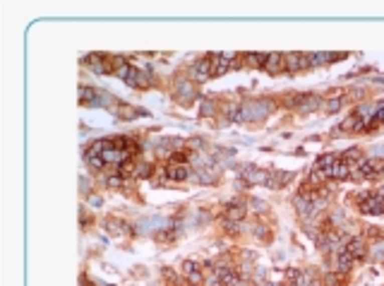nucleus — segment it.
<instances>
[{
  "mask_svg": "<svg viewBox=\"0 0 384 286\" xmlns=\"http://www.w3.org/2000/svg\"><path fill=\"white\" fill-rule=\"evenodd\" d=\"M152 168H154L152 164H137L135 166V173L140 178H147V176H152Z\"/></svg>",
  "mask_w": 384,
  "mask_h": 286,
  "instance_id": "obj_26",
  "label": "nucleus"
},
{
  "mask_svg": "<svg viewBox=\"0 0 384 286\" xmlns=\"http://www.w3.org/2000/svg\"><path fill=\"white\" fill-rule=\"evenodd\" d=\"M190 176H192V171H190V166L187 164H173L168 168V178H171V180H178V183L187 180Z\"/></svg>",
  "mask_w": 384,
  "mask_h": 286,
  "instance_id": "obj_18",
  "label": "nucleus"
},
{
  "mask_svg": "<svg viewBox=\"0 0 384 286\" xmlns=\"http://www.w3.org/2000/svg\"><path fill=\"white\" fill-rule=\"evenodd\" d=\"M384 123V106H377V111L372 113V118H370V123L365 125L367 130H374V128H379Z\"/></svg>",
  "mask_w": 384,
  "mask_h": 286,
  "instance_id": "obj_24",
  "label": "nucleus"
},
{
  "mask_svg": "<svg viewBox=\"0 0 384 286\" xmlns=\"http://www.w3.org/2000/svg\"><path fill=\"white\" fill-rule=\"evenodd\" d=\"M293 205H296L298 214H300L303 219L312 217V214L317 212L315 202H312V193H300V195H296V198H293Z\"/></svg>",
  "mask_w": 384,
  "mask_h": 286,
  "instance_id": "obj_5",
  "label": "nucleus"
},
{
  "mask_svg": "<svg viewBox=\"0 0 384 286\" xmlns=\"http://www.w3.org/2000/svg\"><path fill=\"white\" fill-rule=\"evenodd\" d=\"M110 147H113V140H96V142L91 144L87 152H89V154H99L101 156L106 149H110Z\"/></svg>",
  "mask_w": 384,
  "mask_h": 286,
  "instance_id": "obj_21",
  "label": "nucleus"
},
{
  "mask_svg": "<svg viewBox=\"0 0 384 286\" xmlns=\"http://www.w3.org/2000/svg\"><path fill=\"white\" fill-rule=\"evenodd\" d=\"M291 106L298 111V113H312L322 106V99L317 94H298L296 99L291 101Z\"/></svg>",
  "mask_w": 384,
  "mask_h": 286,
  "instance_id": "obj_2",
  "label": "nucleus"
},
{
  "mask_svg": "<svg viewBox=\"0 0 384 286\" xmlns=\"http://www.w3.org/2000/svg\"><path fill=\"white\" fill-rule=\"evenodd\" d=\"M360 212L362 214H384V198L379 195H367V198L360 202Z\"/></svg>",
  "mask_w": 384,
  "mask_h": 286,
  "instance_id": "obj_8",
  "label": "nucleus"
},
{
  "mask_svg": "<svg viewBox=\"0 0 384 286\" xmlns=\"http://www.w3.org/2000/svg\"><path fill=\"white\" fill-rule=\"evenodd\" d=\"M240 176L245 178L247 183H264V185H267V178H269V173H267V171H262V168H257V166H252V164H247V166H242Z\"/></svg>",
  "mask_w": 384,
  "mask_h": 286,
  "instance_id": "obj_9",
  "label": "nucleus"
},
{
  "mask_svg": "<svg viewBox=\"0 0 384 286\" xmlns=\"http://www.w3.org/2000/svg\"><path fill=\"white\" fill-rule=\"evenodd\" d=\"M137 116H147V111L132 109V106H122L120 113H118V118H122V121H132V118H137Z\"/></svg>",
  "mask_w": 384,
  "mask_h": 286,
  "instance_id": "obj_20",
  "label": "nucleus"
},
{
  "mask_svg": "<svg viewBox=\"0 0 384 286\" xmlns=\"http://www.w3.org/2000/svg\"><path fill=\"white\" fill-rule=\"evenodd\" d=\"M310 55V67H322V65H329L334 60H341L343 53H324V51H317V53H307Z\"/></svg>",
  "mask_w": 384,
  "mask_h": 286,
  "instance_id": "obj_10",
  "label": "nucleus"
},
{
  "mask_svg": "<svg viewBox=\"0 0 384 286\" xmlns=\"http://www.w3.org/2000/svg\"><path fill=\"white\" fill-rule=\"evenodd\" d=\"M166 224H168V219H164V217H152V219L137 221V231H142V233L159 231V229H161V226H166Z\"/></svg>",
  "mask_w": 384,
  "mask_h": 286,
  "instance_id": "obj_12",
  "label": "nucleus"
},
{
  "mask_svg": "<svg viewBox=\"0 0 384 286\" xmlns=\"http://www.w3.org/2000/svg\"><path fill=\"white\" fill-rule=\"evenodd\" d=\"M286 72H300L310 67V55L307 53H284Z\"/></svg>",
  "mask_w": 384,
  "mask_h": 286,
  "instance_id": "obj_3",
  "label": "nucleus"
},
{
  "mask_svg": "<svg viewBox=\"0 0 384 286\" xmlns=\"http://www.w3.org/2000/svg\"><path fill=\"white\" fill-rule=\"evenodd\" d=\"M183 274L192 281V284H202L204 279H202V272H199V264L192 262V260H185L183 262Z\"/></svg>",
  "mask_w": 384,
  "mask_h": 286,
  "instance_id": "obj_17",
  "label": "nucleus"
},
{
  "mask_svg": "<svg viewBox=\"0 0 384 286\" xmlns=\"http://www.w3.org/2000/svg\"><path fill=\"white\" fill-rule=\"evenodd\" d=\"M195 178H197L199 183H214V180L219 178V171H216V168H211V166H202V168H197Z\"/></svg>",
  "mask_w": 384,
  "mask_h": 286,
  "instance_id": "obj_19",
  "label": "nucleus"
},
{
  "mask_svg": "<svg viewBox=\"0 0 384 286\" xmlns=\"http://www.w3.org/2000/svg\"><path fill=\"white\" fill-rule=\"evenodd\" d=\"M254 236H257V238H267V236H269L267 226H262V224H260V226H254Z\"/></svg>",
  "mask_w": 384,
  "mask_h": 286,
  "instance_id": "obj_31",
  "label": "nucleus"
},
{
  "mask_svg": "<svg viewBox=\"0 0 384 286\" xmlns=\"http://www.w3.org/2000/svg\"><path fill=\"white\" fill-rule=\"evenodd\" d=\"M233 58L235 53H216L211 55V63H214V77H221L228 72V67L233 65Z\"/></svg>",
  "mask_w": 384,
  "mask_h": 286,
  "instance_id": "obj_7",
  "label": "nucleus"
},
{
  "mask_svg": "<svg viewBox=\"0 0 384 286\" xmlns=\"http://www.w3.org/2000/svg\"><path fill=\"white\" fill-rule=\"evenodd\" d=\"M272 111V101H264V99H254V101H247L240 106V113H238V121H262L264 116Z\"/></svg>",
  "mask_w": 384,
  "mask_h": 286,
  "instance_id": "obj_1",
  "label": "nucleus"
},
{
  "mask_svg": "<svg viewBox=\"0 0 384 286\" xmlns=\"http://www.w3.org/2000/svg\"><path fill=\"white\" fill-rule=\"evenodd\" d=\"M82 193H84V195L89 193V180L87 178H82Z\"/></svg>",
  "mask_w": 384,
  "mask_h": 286,
  "instance_id": "obj_34",
  "label": "nucleus"
},
{
  "mask_svg": "<svg viewBox=\"0 0 384 286\" xmlns=\"http://www.w3.org/2000/svg\"><path fill=\"white\" fill-rule=\"evenodd\" d=\"M94 286H106V284H94Z\"/></svg>",
  "mask_w": 384,
  "mask_h": 286,
  "instance_id": "obj_36",
  "label": "nucleus"
},
{
  "mask_svg": "<svg viewBox=\"0 0 384 286\" xmlns=\"http://www.w3.org/2000/svg\"><path fill=\"white\" fill-rule=\"evenodd\" d=\"M319 286H341V284H339V276L329 274V276H327V279H324V281H322Z\"/></svg>",
  "mask_w": 384,
  "mask_h": 286,
  "instance_id": "obj_30",
  "label": "nucleus"
},
{
  "mask_svg": "<svg viewBox=\"0 0 384 286\" xmlns=\"http://www.w3.org/2000/svg\"><path fill=\"white\" fill-rule=\"evenodd\" d=\"M106 183H108V187H120L122 178L120 176H110V178H106Z\"/></svg>",
  "mask_w": 384,
  "mask_h": 286,
  "instance_id": "obj_29",
  "label": "nucleus"
},
{
  "mask_svg": "<svg viewBox=\"0 0 384 286\" xmlns=\"http://www.w3.org/2000/svg\"><path fill=\"white\" fill-rule=\"evenodd\" d=\"M346 253L351 255L353 260H362L367 255V248H365V241L362 238H351L348 245H346Z\"/></svg>",
  "mask_w": 384,
  "mask_h": 286,
  "instance_id": "obj_14",
  "label": "nucleus"
},
{
  "mask_svg": "<svg viewBox=\"0 0 384 286\" xmlns=\"http://www.w3.org/2000/svg\"><path fill=\"white\" fill-rule=\"evenodd\" d=\"M353 159H360V149H358V147L348 149V152H346V156H343V161H348V164H351Z\"/></svg>",
  "mask_w": 384,
  "mask_h": 286,
  "instance_id": "obj_27",
  "label": "nucleus"
},
{
  "mask_svg": "<svg viewBox=\"0 0 384 286\" xmlns=\"http://www.w3.org/2000/svg\"><path fill=\"white\" fill-rule=\"evenodd\" d=\"M211 72H214V63H211V58H199L197 63L192 65V70H190V77L195 79V82H207Z\"/></svg>",
  "mask_w": 384,
  "mask_h": 286,
  "instance_id": "obj_4",
  "label": "nucleus"
},
{
  "mask_svg": "<svg viewBox=\"0 0 384 286\" xmlns=\"http://www.w3.org/2000/svg\"><path fill=\"white\" fill-rule=\"evenodd\" d=\"M176 94L178 99L183 101V104H187L190 99H195V89H192V79H178L176 84Z\"/></svg>",
  "mask_w": 384,
  "mask_h": 286,
  "instance_id": "obj_13",
  "label": "nucleus"
},
{
  "mask_svg": "<svg viewBox=\"0 0 384 286\" xmlns=\"http://www.w3.org/2000/svg\"><path fill=\"white\" fill-rule=\"evenodd\" d=\"M89 205H91V207H99L101 198H99V195H91V198H89Z\"/></svg>",
  "mask_w": 384,
  "mask_h": 286,
  "instance_id": "obj_33",
  "label": "nucleus"
},
{
  "mask_svg": "<svg viewBox=\"0 0 384 286\" xmlns=\"http://www.w3.org/2000/svg\"><path fill=\"white\" fill-rule=\"evenodd\" d=\"M250 207H254V212H260V214L267 212V205H264L262 200H250Z\"/></svg>",
  "mask_w": 384,
  "mask_h": 286,
  "instance_id": "obj_28",
  "label": "nucleus"
},
{
  "mask_svg": "<svg viewBox=\"0 0 384 286\" xmlns=\"http://www.w3.org/2000/svg\"><path fill=\"white\" fill-rule=\"evenodd\" d=\"M84 161H87L89 168H96V171H101V168L106 166L103 156H99V154H89V152H84Z\"/></svg>",
  "mask_w": 384,
  "mask_h": 286,
  "instance_id": "obj_22",
  "label": "nucleus"
},
{
  "mask_svg": "<svg viewBox=\"0 0 384 286\" xmlns=\"http://www.w3.org/2000/svg\"><path fill=\"white\" fill-rule=\"evenodd\" d=\"M329 178H334V180H346V178H351V164L343 161V159H339V161L334 164V168L329 171Z\"/></svg>",
  "mask_w": 384,
  "mask_h": 286,
  "instance_id": "obj_16",
  "label": "nucleus"
},
{
  "mask_svg": "<svg viewBox=\"0 0 384 286\" xmlns=\"http://www.w3.org/2000/svg\"><path fill=\"white\" fill-rule=\"evenodd\" d=\"M334 267H336L339 274H348L351 267H353V257L346 253V250H343V253H336L334 255Z\"/></svg>",
  "mask_w": 384,
  "mask_h": 286,
  "instance_id": "obj_15",
  "label": "nucleus"
},
{
  "mask_svg": "<svg viewBox=\"0 0 384 286\" xmlns=\"http://www.w3.org/2000/svg\"><path fill=\"white\" fill-rule=\"evenodd\" d=\"M341 106H343V99H329L324 104V111L327 113H336V111H341Z\"/></svg>",
  "mask_w": 384,
  "mask_h": 286,
  "instance_id": "obj_25",
  "label": "nucleus"
},
{
  "mask_svg": "<svg viewBox=\"0 0 384 286\" xmlns=\"http://www.w3.org/2000/svg\"><path fill=\"white\" fill-rule=\"evenodd\" d=\"M84 65L91 70V72H96V75H108L110 72V60H106V55L101 53H91L89 58H84Z\"/></svg>",
  "mask_w": 384,
  "mask_h": 286,
  "instance_id": "obj_6",
  "label": "nucleus"
},
{
  "mask_svg": "<svg viewBox=\"0 0 384 286\" xmlns=\"http://www.w3.org/2000/svg\"><path fill=\"white\" fill-rule=\"evenodd\" d=\"M377 195H379V198H384V187H379V193H377Z\"/></svg>",
  "mask_w": 384,
  "mask_h": 286,
  "instance_id": "obj_35",
  "label": "nucleus"
},
{
  "mask_svg": "<svg viewBox=\"0 0 384 286\" xmlns=\"http://www.w3.org/2000/svg\"><path fill=\"white\" fill-rule=\"evenodd\" d=\"M264 70H267L269 75H279V72H284V70H286L284 53H269L267 63H264Z\"/></svg>",
  "mask_w": 384,
  "mask_h": 286,
  "instance_id": "obj_11",
  "label": "nucleus"
},
{
  "mask_svg": "<svg viewBox=\"0 0 384 286\" xmlns=\"http://www.w3.org/2000/svg\"><path fill=\"white\" fill-rule=\"evenodd\" d=\"M211 113H214V104L204 101V104H202V116H211Z\"/></svg>",
  "mask_w": 384,
  "mask_h": 286,
  "instance_id": "obj_32",
  "label": "nucleus"
},
{
  "mask_svg": "<svg viewBox=\"0 0 384 286\" xmlns=\"http://www.w3.org/2000/svg\"><path fill=\"white\" fill-rule=\"evenodd\" d=\"M125 229H127V226H125L122 221H115V219L106 221V231H108L110 236H122V233H125Z\"/></svg>",
  "mask_w": 384,
  "mask_h": 286,
  "instance_id": "obj_23",
  "label": "nucleus"
}]
</instances>
